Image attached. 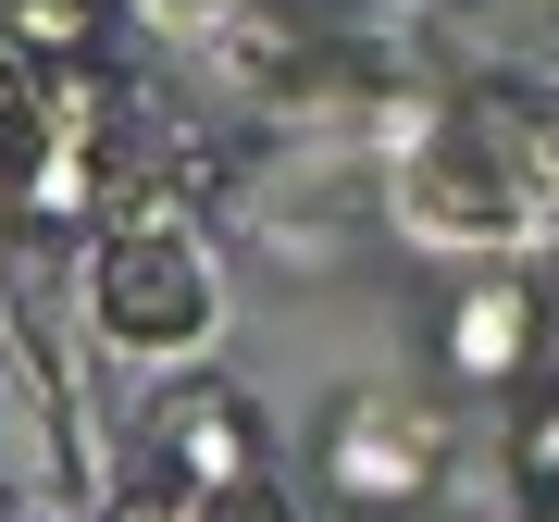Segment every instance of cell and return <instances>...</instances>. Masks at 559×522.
Masks as SVG:
<instances>
[{
    "instance_id": "cell-1",
    "label": "cell",
    "mask_w": 559,
    "mask_h": 522,
    "mask_svg": "<svg viewBox=\"0 0 559 522\" xmlns=\"http://www.w3.org/2000/svg\"><path fill=\"white\" fill-rule=\"evenodd\" d=\"M212 261L187 249V237H124L100 261V336L112 348H138V361H175V348H200L212 336Z\"/></svg>"
},
{
    "instance_id": "cell-2",
    "label": "cell",
    "mask_w": 559,
    "mask_h": 522,
    "mask_svg": "<svg viewBox=\"0 0 559 522\" xmlns=\"http://www.w3.org/2000/svg\"><path fill=\"white\" fill-rule=\"evenodd\" d=\"M323 485L348 510H411L436 485V411L423 399H385V385H348L323 411Z\"/></svg>"
},
{
    "instance_id": "cell-3",
    "label": "cell",
    "mask_w": 559,
    "mask_h": 522,
    "mask_svg": "<svg viewBox=\"0 0 559 522\" xmlns=\"http://www.w3.org/2000/svg\"><path fill=\"white\" fill-rule=\"evenodd\" d=\"M522 348H535V286H460V311H448V373H460V385H510Z\"/></svg>"
}]
</instances>
